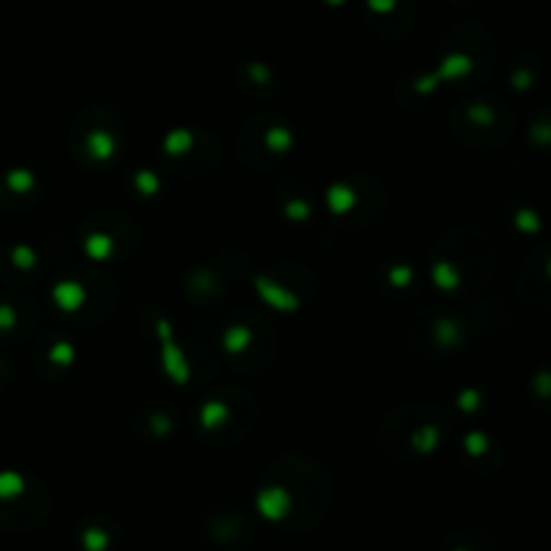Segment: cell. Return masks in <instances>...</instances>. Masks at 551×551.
Here are the masks:
<instances>
[{
	"label": "cell",
	"instance_id": "18",
	"mask_svg": "<svg viewBox=\"0 0 551 551\" xmlns=\"http://www.w3.org/2000/svg\"><path fill=\"white\" fill-rule=\"evenodd\" d=\"M9 183H11V189H16V191H27V189L35 186V178L27 169H13V172H9Z\"/></svg>",
	"mask_w": 551,
	"mask_h": 551
},
{
	"label": "cell",
	"instance_id": "20",
	"mask_svg": "<svg viewBox=\"0 0 551 551\" xmlns=\"http://www.w3.org/2000/svg\"><path fill=\"white\" fill-rule=\"evenodd\" d=\"M73 358H76L73 345H67V342H57V345L52 347V360H54V363L67 366V363H73Z\"/></svg>",
	"mask_w": 551,
	"mask_h": 551
},
{
	"label": "cell",
	"instance_id": "29",
	"mask_svg": "<svg viewBox=\"0 0 551 551\" xmlns=\"http://www.w3.org/2000/svg\"><path fill=\"white\" fill-rule=\"evenodd\" d=\"M16 323V315H13V309L9 304H0V328H9Z\"/></svg>",
	"mask_w": 551,
	"mask_h": 551
},
{
	"label": "cell",
	"instance_id": "4",
	"mask_svg": "<svg viewBox=\"0 0 551 551\" xmlns=\"http://www.w3.org/2000/svg\"><path fill=\"white\" fill-rule=\"evenodd\" d=\"M84 285H78L76 280H62L54 285V304H60V309L65 312H76L84 304Z\"/></svg>",
	"mask_w": 551,
	"mask_h": 551
},
{
	"label": "cell",
	"instance_id": "25",
	"mask_svg": "<svg viewBox=\"0 0 551 551\" xmlns=\"http://www.w3.org/2000/svg\"><path fill=\"white\" fill-rule=\"evenodd\" d=\"M13 261L22 267V269H30L35 267V253L30 247H13Z\"/></svg>",
	"mask_w": 551,
	"mask_h": 551
},
{
	"label": "cell",
	"instance_id": "7",
	"mask_svg": "<svg viewBox=\"0 0 551 551\" xmlns=\"http://www.w3.org/2000/svg\"><path fill=\"white\" fill-rule=\"evenodd\" d=\"M250 339H253V333H250V328L245 323H234V325H229L223 331V347L229 352H243L245 347L250 345Z\"/></svg>",
	"mask_w": 551,
	"mask_h": 551
},
{
	"label": "cell",
	"instance_id": "14",
	"mask_svg": "<svg viewBox=\"0 0 551 551\" xmlns=\"http://www.w3.org/2000/svg\"><path fill=\"white\" fill-rule=\"evenodd\" d=\"M471 70V60L468 57H462V54H455V57H449L444 67H441V73H438V81L441 78H455V76H462V73H468Z\"/></svg>",
	"mask_w": 551,
	"mask_h": 551
},
{
	"label": "cell",
	"instance_id": "8",
	"mask_svg": "<svg viewBox=\"0 0 551 551\" xmlns=\"http://www.w3.org/2000/svg\"><path fill=\"white\" fill-rule=\"evenodd\" d=\"M191 145H194V135L189 132V129H172V132L165 138V143H162L165 154H169V156L186 154Z\"/></svg>",
	"mask_w": 551,
	"mask_h": 551
},
{
	"label": "cell",
	"instance_id": "12",
	"mask_svg": "<svg viewBox=\"0 0 551 551\" xmlns=\"http://www.w3.org/2000/svg\"><path fill=\"white\" fill-rule=\"evenodd\" d=\"M460 339H462V331H460V325H457L455 321L444 318V321L436 323V342H438V345L455 347V345H460Z\"/></svg>",
	"mask_w": 551,
	"mask_h": 551
},
{
	"label": "cell",
	"instance_id": "21",
	"mask_svg": "<svg viewBox=\"0 0 551 551\" xmlns=\"http://www.w3.org/2000/svg\"><path fill=\"white\" fill-rule=\"evenodd\" d=\"M309 205L304 202V199H294V202H288L285 205V216L288 218H294V221H304V218H309Z\"/></svg>",
	"mask_w": 551,
	"mask_h": 551
},
{
	"label": "cell",
	"instance_id": "10",
	"mask_svg": "<svg viewBox=\"0 0 551 551\" xmlns=\"http://www.w3.org/2000/svg\"><path fill=\"white\" fill-rule=\"evenodd\" d=\"M438 438H441V430H438L436 425H423V428L414 433L411 444H414V449H417V452L428 455V452H433V449L438 447Z\"/></svg>",
	"mask_w": 551,
	"mask_h": 551
},
{
	"label": "cell",
	"instance_id": "17",
	"mask_svg": "<svg viewBox=\"0 0 551 551\" xmlns=\"http://www.w3.org/2000/svg\"><path fill=\"white\" fill-rule=\"evenodd\" d=\"M135 189L145 194V196H151V194L159 191V178L148 169H140V172H135Z\"/></svg>",
	"mask_w": 551,
	"mask_h": 551
},
{
	"label": "cell",
	"instance_id": "28",
	"mask_svg": "<svg viewBox=\"0 0 551 551\" xmlns=\"http://www.w3.org/2000/svg\"><path fill=\"white\" fill-rule=\"evenodd\" d=\"M533 84V73L530 70H516L511 78V87H516V89H527Z\"/></svg>",
	"mask_w": 551,
	"mask_h": 551
},
{
	"label": "cell",
	"instance_id": "2",
	"mask_svg": "<svg viewBox=\"0 0 551 551\" xmlns=\"http://www.w3.org/2000/svg\"><path fill=\"white\" fill-rule=\"evenodd\" d=\"M256 506L261 516L277 522V519L288 516V511H291V495H288V489L282 487H267L256 495Z\"/></svg>",
	"mask_w": 551,
	"mask_h": 551
},
{
	"label": "cell",
	"instance_id": "23",
	"mask_svg": "<svg viewBox=\"0 0 551 551\" xmlns=\"http://www.w3.org/2000/svg\"><path fill=\"white\" fill-rule=\"evenodd\" d=\"M516 226L522 231H530V234H535L538 231V218H535V213L533 210H519V216H516Z\"/></svg>",
	"mask_w": 551,
	"mask_h": 551
},
{
	"label": "cell",
	"instance_id": "5",
	"mask_svg": "<svg viewBox=\"0 0 551 551\" xmlns=\"http://www.w3.org/2000/svg\"><path fill=\"white\" fill-rule=\"evenodd\" d=\"M87 151L94 162H108L116 154V140L105 132V129H94L87 138Z\"/></svg>",
	"mask_w": 551,
	"mask_h": 551
},
{
	"label": "cell",
	"instance_id": "6",
	"mask_svg": "<svg viewBox=\"0 0 551 551\" xmlns=\"http://www.w3.org/2000/svg\"><path fill=\"white\" fill-rule=\"evenodd\" d=\"M199 420H202L207 430H216V428L226 425V420H229V406L223 401H207V403H202Z\"/></svg>",
	"mask_w": 551,
	"mask_h": 551
},
{
	"label": "cell",
	"instance_id": "3",
	"mask_svg": "<svg viewBox=\"0 0 551 551\" xmlns=\"http://www.w3.org/2000/svg\"><path fill=\"white\" fill-rule=\"evenodd\" d=\"M256 288H258V296H261L267 304H272L274 309H282V312L299 309V299H296V294L280 288L277 282L267 280V277H256Z\"/></svg>",
	"mask_w": 551,
	"mask_h": 551
},
{
	"label": "cell",
	"instance_id": "31",
	"mask_svg": "<svg viewBox=\"0 0 551 551\" xmlns=\"http://www.w3.org/2000/svg\"><path fill=\"white\" fill-rule=\"evenodd\" d=\"M372 6H374V9H382V11H385V9H390V6H393V0H372Z\"/></svg>",
	"mask_w": 551,
	"mask_h": 551
},
{
	"label": "cell",
	"instance_id": "22",
	"mask_svg": "<svg viewBox=\"0 0 551 551\" xmlns=\"http://www.w3.org/2000/svg\"><path fill=\"white\" fill-rule=\"evenodd\" d=\"M247 76H250V81L253 84H269L272 81V70L267 67V65H261V62H253V65H247Z\"/></svg>",
	"mask_w": 551,
	"mask_h": 551
},
{
	"label": "cell",
	"instance_id": "11",
	"mask_svg": "<svg viewBox=\"0 0 551 551\" xmlns=\"http://www.w3.org/2000/svg\"><path fill=\"white\" fill-rule=\"evenodd\" d=\"M433 280H436V285L441 288V291H455V288L460 285V274L455 272L452 264H447V261H438L436 267H433Z\"/></svg>",
	"mask_w": 551,
	"mask_h": 551
},
{
	"label": "cell",
	"instance_id": "16",
	"mask_svg": "<svg viewBox=\"0 0 551 551\" xmlns=\"http://www.w3.org/2000/svg\"><path fill=\"white\" fill-rule=\"evenodd\" d=\"M25 489V482H22V476L19 474H0V498H13V495H19Z\"/></svg>",
	"mask_w": 551,
	"mask_h": 551
},
{
	"label": "cell",
	"instance_id": "24",
	"mask_svg": "<svg viewBox=\"0 0 551 551\" xmlns=\"http://www.w3.org/2000/svg\"><path fill=\"white\" fill-rule=\"evenodd\" d=\"M479 403H482V396H479L476 390H462L460 396H457V406H460L462 411L479 409Z\"/></svg>",
	"mask_w": 551,
	"mask_h": 551
},
{
	"label": "cell",
	"instance_id": "27",
	"mask_svg": "<svg viewBox=\"0 0 551 551\" xmlns=\"http://www.w3.org/2000/svg\"><path fill=\"white\" fill-rule=\"evenodd\" d=\"M151 428H154L156 436H165V433H169L172 423H169V417H167V414H154V417H151Z\"/></svg>",
	"mask_w": 551,
	"mask_h": 551
},
{
	"label": "cell",
	"instance_id": "19",
	"mask_svg": "<svg viewBox=\"0 0 551 551\" xmlns=\"http://www.w3.org/2000/svg\"><path fill=\"white\" fill-rule=\"evenodd\" d=\"M462 447H465L468 455H482V452H487V436L484 433H468L462 438Z\"/></svg>",
	"mask_w": 551,
	"mask_h": 551
},
{
	"label": "cell",
	"instance_id": "15",
	"mask_svg": "<svg viewBox=\"0 0 551 551\" xmlns=\"http://www.w3.org/2000/svg\"><path fill=\"white\" fill-rule=\"evenodd\" d=\"M84 247H87V253L91 258H108L113 253V245H111V240L105 234H91L89 240L84 243Z\"/></svg>",
	"mask_w": 551,
	"mask_h": 551
},
{
	"label": "cell",
	"instance_id": "30",
	"mask_svg": "<svg viewBox=\"0 0 551 551\" xmlns=\"http://www.w3.org/2000/svg\"><path fill=\"white\" fill-rule=\"evenodd\" d=\"M471 118H476L479 124H487L489 118H492V113H489V108H484V105H476V108H471Z\"/></svg>",
	"mask_w": 551,
	"mask_h": 551
},
{
	"label": "cell",
	"instance_id": "13",
	"mask_svg": "<svg viewBox=\"0 0 551 551\" xmlns=\"http://www.w3.org/2000/svg\"><path fill=\"white\" fill-rule=\"evenodd\" d=\"M267 145H269L272 151H277V154L288 151V148L294 145V135H291V129L288 127H272L269 132H267Z\"/></svg>",
	"mask_w": 551,
	"mask_h": 551
},
{
	"label": "cell",
	"instance_id": "26",
	"mask_svg": "<svg viewBox=\"0 0 551 551\" xmlns=\"http://www.w3.org/2000/svg\"><path fill=\"white\" fill-rule=\"evenodd\" d=\"M409 280H411V269H409V267H393V269H390V282H393L396 288L409 285Z\"/></svg>",
	"mask_w": 551,
	"mask_h": 551
},
{
	"label": "cell",
	"instance_id": "32",
	"mask_svg": "<svg viewBox=\"0 0 551 551\" xmlns=\"http://www.w3.org/2000/svg\"><path fill=\"white\" fill-rule=\"evenodd\" d=\"M331 3H342V0H331Z\"/></svg>",
	"mask_w": 551,
	"mask_h": 551
},
{
	"label": "cell",
	"instance_id": "1",
	"mask_svg": "<svg viewBox=\"0 0 551 551\" xmlns=\"http://www.w3.org/2000/svg\"><path fill=\"white\" fill-rule=\"evenodd\" d=\"M156 333H159V342H162V363H165V372L172 377V382L186 385L189 382V363L180 355L178 345L172 342V331H169V323L165 318L156 321Z\"/></svg>",
	"mask_w": 551,
	"mask_h": 551
},
{
	"label": "cell",
	"instance_id": "9",
	"mask_svg": "<svg viewBox=\"0 0 551 551\" xmlns=\"http://www.w3.org/2000/svg\"><path fill=\"white\" fill-rule=\"evenodd\" d=\"M355 205V191L350 189V186H331V191H328V207H331L333 213H347V210H352Z\"/></svg>",
	"mask_w": 551,
	"mask_h": 551
}]
</instances>
